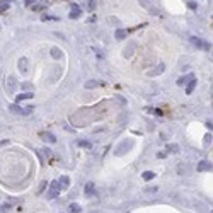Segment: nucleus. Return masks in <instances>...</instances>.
I'll return each mask as SVG.
<instances>
[{"label":"nucleus","instance_id":"f257e3e1","mask_svg":"<svg viewBox=\"0 0 213 213\" xmlns=\"http://www.w3.org/2000/svg\"><path fill=\"white\" fill-rule=\"evenodd\" d=\"M9 109H10V113H14V114L27 116V114H31V113H33V109H34V108H31V106H27V108H20L19 104L16 102V104H10V106H9Z\"/></svg>","mask_w":213,"mask_h":213},{"label":"nucleus","instance_id":"f03ea898","mask_svg":"<svg viewBox=\"0 0 213 213\" xmlns=\"http://www.w3.org/2000/svg\"><path fill=\"white\" fill-rule=\"evenodd\" d=\"M189 41H191V44H193V46H196V48H199V50H205V51H210V50H212V44H210L208 41H205V39H201V38H196V36H191V38H189Z\"/></svg>","mask_w":213,"mask_h":213},{"label":"nucleus","instance_id":"7ed1b4c3","mask_svg":"<svg viewBox=\"0 0 213 213\" xmlns=\"http://www.w3.org/2000/svg\"><path fill=\"white\" fill-rule=\"evenodd\" d=\"M60 191H61V188H60L58 181H53L51 184H50V191H48V199H55L56 196H60Z\"/></svg>","mask_w":213,"mask_h":213},{"label":"nucleus","instance_id":"20e7f679","mask_svg":"<svg viewBox=\"0 0 213 213\" xmlns=\"http://www.w3.org/2000/svg\"><path fill=\"white\" fill-rule=\"evenodd\" d=\"M130 147H133V142H131V140H130V142H128V140H125V142H123V143L116 148V155L126 154V148H130Z\"/></svg>","mask_w":213,"mask_h":213},{"label":"nucleus","instance_id":"39448f33","mask_svg":"<svg viewBox=\"0 0 213 213\" xmlns=\"http://www.w3.org/2000/svg\"><path fill=\"white\" fill-rule=\"evenodd\" d=\"M196 169H198L199 172H208V171H212V164H210L208 160H201Z\"/></svg>","mask_w":213,"mask_h":213},{"label":"nucleus","instance_id":"423d86ee","mask_svg":"<svg viewBox=\"0 0 213 213\" xmlns=\"http://www.w3.org/2000/svg\"><path fill=\"white\" fill-rule=\"evenodd\" d=\"M27 65H29V60L26 58V56L19 58V61H17V67H19V70L22 72V73H26V72H27Z\"/></svg>","mask_w":213,"mask_h":213},{"label":"nucleus","instance_id":"0eeeda50","mask_svg":"<svg viewBox=\"0 0 213 213\" xmlns=\"http://www.w3.org/2000/svg\"><path fill=\"white\" fill-rule=\"evenodd\" d=\"M84 193H85V196H94L96 194V186H94V182H87L85 184V188H84Z\"/></svg>","mask_w":213,"mask_h":213},{"label":"nucleus","instance_id":"6e6552de","mask_svg":"<svg viewBox=\"0 0 213 213\" xmlns=\"http://www.w3.org/2000/svg\"><path fill=\"white\" fill-rule=\"evenodd\" d=\"M164 70H165V65H164V63H160V65H157V67H155V70H150V72H148V77H157V75H160Z\"/></svg>","mask_w":213,"mask_h":213},{"label":"nucleus","instance_id":"1a4fd4ad","mask_svg":"<svg viewBox=\"0 0 213 213\" xmlns=\"http://www.w3.org/2000/svg\"><path fill=\"white\" fill-rule=\"evenodd\" d=\"M193 78H194V75H193V73H188V75H182V77H179L176 84H177L179 87H182L184 84H188V82H189V80H193Z\"/></svg>","mask_w":213,"mask_h":213},{"label":"nucleus","instance_id":"9d476101","mask_svg":"<svg viewBox=\"0 0 213 213\" xmlns=\"http://www.w3.org/2000/svg\"><path fill=\"white\" fill-rule=\"evenodd\" d=\"M58 184H60V188H61V189H67V188L70 186V177L61 176V177H60V181H58Z\"/></svg>","mask_w":213,"mask_h":213},{"label":"nucleus","instance_id":"9b49d317","mask_svg":"<svg viewBox=\"0 0 213 213\" xmlns=\"http://www.w3.org/2000/svg\"><path fill=\"white\" fill-rule=\"evenodd\" d=\"M41 138L44 142H48V143H56V136L53 133H41Z\"/></svg>","mask_w":213,"mask_h":213},{"label":"nucleus","instance_id":"f8f14e48","mask_svg":"<svg viewBox=\"0 0 213 213\" xmlns=\"http://www.w3.org/2000/svg\"><path fill=\"white\" fill-rule=\"evenodd\" d=\"M16 85H17V84H16V78L14 77L7 78V91H9V92H14V91H16Z\"/></svg>","mask_w":213,"mask_h":213},{"label":"nucleus","instance_id":"ddd939ff","mask_svg":"<svg viewBox=\"0 0 213 213\" xmlns=\"http://www.w3.org/2000/svg\"><path fill=\"white\" fill-rule=\"evenodd\" d=\"M50 53H51V56H53L55 60H60L61 58V55H63V51H61L60 48H56V46H53V48L50 50Z\"/></svg>","mask_w":213,"mask_h":213},{"label":"nucleus","instance_id":"4468645a","mask_svg":"<svg viewBox=\"0 0 213 213\" xmlns=\"http://www.w3.org/2000/svg\"><path fill=\"white\" fill-rule=\"evenodd\" d=\"M126 36H128V33H126L125 29H116V33H114V38H116L118 41H123Z\"/></svg>","mask_w":213,"mask_h":213},{"label":"nucleus","instance_id":"2eb2a0df","mask_svg":"<svg viewBox=\"0 0 213 213\" xmlns=\"http://www.w3.org/2000/svg\"><path fill=\"white\" fill-rule=\"evenodd\" d=\"M78 17H80V9H78V5H72L70 19H78Z\"/></svg>","mask_w":213,"mask_h":213},{"label":"nucleus","instance_id":"dca6fc26","mask_svg":"<svg viewBox=\"0 0 213 213\" xmlns=\"http://www.w3.org/2000/svg\"><path fill=\"white\" fill-rule=\"evenodd\" d=\"M33 92H24V94H19V96L16 97V101H17V104H19L20 101H26V99H33Z\"/></svg>","mask_w":213,"mask_h":213},{"label":"nucleus","instance_id":"f3484780","mask_svg":"<svg viewBox=\"0 0 213 213\" xmlns=\"http://www.w3.org/2000/svg\"><path fill=\"white\" fill-rule=\"evenodd\" d=\"M99 85H104V84L99 82V80H89V82H85V89H94V87H99Z\"/></svg>","mask_w":213,"mask_h":213},{"label":"nucleus","instance_id":"a211bd4d","mask_svg":"<svg viewBox=\"0 0 213 213\" xmlns=\"http://www.w3.org/2000/svg\"><path fill=\"white\" fill-rule=\"evenodd\" d=\"M165 150H167V154H177L179 152V145L177 143H169Z\"/></svg>","mask_w":213,"mask_h":213},{"label":"nucleus","instance_id":"6ab92c4d","mask_svg":"<svg viewBox=\"0 0 213 213\" xmlns=\"http://www.w3.org/2000/svg\"><path fill=\"white\" fill-rule=\"evenodd\" d=\"M77 147H82V148H92V143L89 140H77Z\"/></svg>","mask_w":213,"mask_h":213},{"label":"nucleus","instance_id":"aec40b11","mask_svg":"<svg viewBox=\"0 0 213 213\" xmlns=\"http://www.w3.org/2000/svg\"><path fill=\"white\" fill-rule=\"evenodd\" d=\"M68 212H70V213H80V212H82V208H80V205H78V203H72V205L68 206Z\"/></svg>","mask_w":213,"mask_h":213},{"label":"nucleus","instance_id":"412c9836","mask_svg":"<svg viewBox=\"0 0 213 213\" xmlns=\"http://www.w3.org/2000/svg\"><path fill=\"white\" fill-rule=\"evenodd\" d=\"M194 87H196V78L189 80V84H188V87H186V94H191L194 91Z\"/></svg>","mask_w":213,"mask_h":213},{"label":"nucleus","instance_id":"4be33fe9","mask_svg":"<svg viewBox=\"0 0 213 213\" xmlns=\"http://www.w3.org/2000/svg\"><path fill=\"white\" fill-rule=\"evenodd\" d=\"M142 177H143L145 181H152V179L155 177V174L152 172V171H147V172H143V174H142Z\"/></svg>","mask_w":213,"mask_h":213},{"label":"nucleus","instance_id":"5701e85b","mask_svg":"<svg viewBox=\"0 0 213 213\" xmlns=\"http://www.w3.org/2000/svg\"><path fill=\"white\" fill-rule=\"evenodd\" d=\"M7 10H9V2H7V0H5V2L2 0V2H0V12H7Z\"/></svg>","mask_w":213,"mask_h":213},{"label":"nucleus","instance_id":"b1692460","mask_svg":"<svg viewBox=\"0 0 213 213\" xmlns=\"http://www.w3.org/2000/svg\"><path fill=\"white\" fill-rule=\"evenodd\" d=\"M96 7H97V2H96V0H89V2H87V10H94Z\"/></svg>","mask_w":213,"mask_h":213},{"label":"nucleus","instance_id":"393cba45","mask_svg":"<svg viewBox=\"0 0 213 213\" xmlns=\"http://www.w3.org/2000/svg\"><path fill=\"white\" fill-rule=\"evenodd\" d=\"M133 50H135V44H131L130 48H126V50L123 51V53H125V56H126V58H128V56H131V53H133Z\"/></svg>","mask_w":213,"mask_h":213},{"label":"nucleus","instance_id":"a878e982","mask_svg":"<svg viewBox=\"0 0 213 213\" xmlns=\"http://www.w3.org/2000/svg\"><path fill=\"white\" fill-rule=\"evenodd\" d=\"M43 9H44V5H36V3L33 5V10H34V12H39V10H43Z\"/></svg>","mask_w":213,"mask_h":213},{"label":"nucleus","instance_id":"bb28decb","mask_svg":"<svg viewBox=\"0 0 213 213\" xmlns=\"http://www.w3.org/2000/svg\"><path fill=\"white\" fill-rule=\"evenodd\" d=\"M188 7H189L191 10H196V7H198V5H196L194 2H188Z\"/></svg>","mask_w":213,"mask_h":213},{"label":"nucleus","instance_id":"cd10ccee","mask_svg":"<svg viewBox=\"0 0 213 213\" xmlns=\"http://www.w3.org/2000/svg\"><path fill=\"white\" fill-rule=\"evenodd\" d=\"M36 3V0H26V5L27 7H31V5H34Z\"/></svg>","mask_w":213,"mask_h":213},{"label":"nucleus","instance_id":"c85d7f7f","mask_svg":"<svg viewBox=\"0 0 213 213\" xmlns=\"http://www.w3.org/2000/svg\"><path fill=\"white\" fill-rule=\"evenodd\" d=\"M22 87H24V89H33V85H31V84H27V82H24V84H22Z\"/></svg>","mask_w":213,"mask_h":213},{"label":"nucleus","instance_id":"c756f323","mask_svg":"<svg viewBox=\"0 0 213 213\" xmlns=\"http://www.w3.org/2000/svg\"><path fill=\"white\" fill-rule=\"evenodd\" d=\"M44 188H46V182H41V186H39V193H43V191H44Z\"/></svg>","mask_w":213,"mask_h":213},{"label":"nucleus","instance_id":"7c9ffc66","mask_svg":"<svg viewBox=\"0 0 213 213\" xmlns=\"http://www.w3.org/2000/svg\"><path fill=\"white\" fill-rule=\"evenodd\" d=\"M155 191H157V188H148L147 189V193H155Z\"/></svg>","mask_w":213,"mask_h":213},{"label":"nucleus","instance_id":"2f4dec72","mask_svg":"<svg viewBox=\"0 0 213 213\" xmlns=\"http://www.w3.org/2000/svg\"><path fill=\"white\" fill-rule=\"evenodd\" d=\"M206 126H208V128L212 130V126H213V125H212V119H208V121H206Z\"/></svg>","mask_w":213,"mask_h":213},{"label":"nucleus","instance_id":"473e14b6","mask_svg":"<svg viewBox=\"0 0 213 213\" xmlns=\"http://www.w3.org/2000/svg\"><path fill=\"white\" fill-rule=\"evenodd\" d=\"M5 208H9V205H3V208L0 210V213H5Z\"/></svg>","mask_w":213,"mask_h":213}]
</instances>
